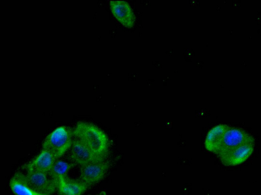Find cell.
<instances>
[{"mask_svg":"<svg viewBox=\"0 0 261 195\" xmlns=\"http://www.w3.org/2000/svg\"><path fill=\"white\" fill-rule=\"evenodd\" d=\"M204 146L206 150L217 155L224 165L235 166L251 155L254 140L242 129L221 124L208 132Z\"/></svg>","mask_w":261,"mask_h":195,"instance_id":"cell-1","label":"cell"},{"mask_svg":"<svg viewBox=\"0 0 261 195\" xmlns=\"http://www.w3.org/2000/svg\"><path fill=\"white\" fill-rule=\"evenodd\" d=\"M58 159L52 153L41 149L40 153L33 160L25 164L23 168L49 173L56 161Z\"/></svg>","mask_w":261,"mask_h":195,"instance_id":"cell-8","label":"cell"},{"mask_svg":"<svg viewBox=\"0 0 261 195\" xmlns=\"http://www.w3.org/2000/svg\"><path fill=\"white\" fill-rule=\"evenodd\" d=\"M24 175L28 184L41 193L52 195L57 191V183L48 173L26 170Z\"/></svg>","mask_w":261,"mask_h":195,"instance_id":"cell-4","label":"cell"},{"mask_svg":"<svg viewBox=\"0 0 261 195\" xmlns=\"http://www.w3.org/2000/svg\"><path fill=\"white\" fill-rule=\"evenodd\" d=\"M88 187L81 179H72L66 176L59 180L57 191L59 195H82Z\"/></svg>","mask_w":261,"mask_h":195,"instance_id":"cell-9","label":"cell"},{"mask_svg":"<svg viewBox=\"0 0 261 195\" xmlns=\"http://www.w3.org/2000/svg\"><path fill=\"white\" fill-rule=\"evenodd\" d=\"M73 139L72 130L67 126H59L45 138L41 149L49 151L59 159L70 148Z\"/></svg>","mask_w":261,"mask_h":195,"instance_id":"cell-3","label":"cell"},{"mask_svg":"<svg viewBox=\"0 0 261 195\" xmlns=\"http://www.w3.org/2000/svg\"><path fill=\"white\" fill-rule=\"evenodd\" d=\"M109 168V164L106 160L82 166L80 167V179L89 187L101 181Z\"/></svg>","mask_w":261,"mask_h":195,"instance_id":"cell-5","label":"cell"},{"mask_svg":"<svg viewBox=\"0 0 261 195\" xmlns=\"http://www.w3.org/2000/svg\"><path fill=\"white\" fill-rule=\"evenodd\" d=\"M110 5L113 14L123 25L131 27L134 25L136 16L127 2L121 0L111 1Z\"/></svg>","mask_w":261,"mask_h":195,"instance_id":"cell-7","label":"cell"},{"mask_svg":"<svg viewBox=\"0 0 261 195\" xmlns=\"http://www.w3.org/2000/svg\"><path fill=\"white\" fill-rule=\"evenodd\" d=\"M72 167V164L58 159L56 161L48 173L58 185L59 180L61 178L66 176L67 173Z\"/></svg>","mask_w":261,"mask_h":195,"instance_id":"cell-11","label":"cell"},{"mask_svg":"<svg viewBox=\"0 0 261 195\" xmlns=\"http://www.w3.org/2000/svg\"><path fill=\"white\" fill-rule=\"evenodd\" d=\"M73 131L74 138L78 139L95 154L107 158L110 148L107 135L95 125L79 121Z\"/></svg>","mask_w":261,"mask_h":195,"instance_id":"cell-2","label":"cell"},{"mask_svg":"<svg viewBox=\"0 0 261 195\" xmlns=\"http://www.w3.org/2000/svg\"><path fill=\"white\" fill-rule=\"evenodd\" d=\"M9 185L12 191L15 195H47L41 193L27 183L24 174L18 171L11 178Z\"/></svg>","mask_w":261,"mask_h":195,"instance_id":"cell-10","label":"cell"},{"mask_svg":"<svg viewBox=\"0 0 261 195\" xmlns=\"http://www.w3.org/2000/svg\"><path fill=\"white\" fill-rule=\"evenodd\" d=\"M99 195H102V194H99Z\"/></svg>","mask_w":261,"mask_h":195,"instance_id":"cell-12","label":"cell"},{"mask_svg":"<svg viewBox=\"0 0 261 195\" xmlns=\"http://www.w3.org/2000/svg\"><path fill=\"white\" fill-rule=\"evenodd\" d=\"M70 158L73 162L80 167L89 163L106 160V158L95 154L75 138L70 147Z\"/></svg>","mask_w":261,"mask_h":195,"instance_id":"cell-6","label":"cell"}]
</instances>
